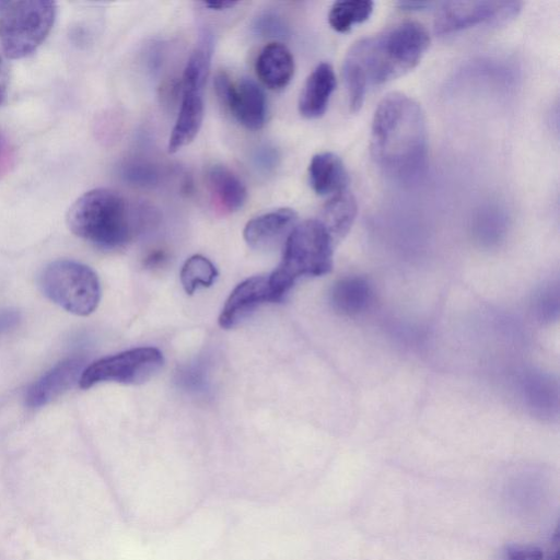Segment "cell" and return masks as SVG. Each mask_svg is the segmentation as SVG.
<instances>
[{
	"mask_svg": "<svg viewBox=\"0 0 560 560\" xmlns=\"http://www.w3.org/2000/svg\"><path fill=\"white\" fill-rule=\"evenodd\" d=\"M518 1H450L443 2L435 14L434 32L452 34L480 26L509 23L520 13Z\"/></svg>",
	"mask_w": 560,
	"mask_h": 560,
	"instance_id": "obj_8",
	"label": "cell"
},
{
	"mask_svg": "<svg viewBox=\"0 0 560 560\" xmlns=\"http://www.w3.org/2000/svg\"><path fill=\"white\" fill-rule=\"evenodd\" d=\"M206 80L183 74L180 108L168 139V152L189 144L197 136L203 119Z\"/></svg>",
	"mask_w": 560,
	"mask_h": 560,
	"instance_id": "obj_10",
	"label": "cell"
},
{
	"mask_svg": "<svg viewBox=\"0 0 560 560\" xmlns=\"http://www.w3.org/2000/svg\"><path fill=\"white\" fill-rule=\"evenodd\" d=\"M503 560H544V555L536 546L512 544L505 547Z\"/></svg>",
	"mask_w": 560,
	"mask_h": 560,
	"instance_id": "obj_23",
	"label": "cell"
},
{
	"mask_svg": "<svg viewBox=\"0 0 560 560\" xmlns=\"http://www.w3.org/2000/svg\"><path fill=\"white\" fill-rule=\"evenodd\" d=\"M207 182L213 199L224 211H236L245 203L246 188L238 176L226 166H211L207 173Z\"/></svg>",
	"mask_w": 560,
	"mask_h": 560,
	"instance_id": "obj_17",
	"label": "cell"
},
{
	"mask_svg": "<svg viewBox=\"0 0 560 560\" xmlns=\"http://www.w3.org/2000/svg\"><path fill=\"white\" fill-rule=\"evenodd\" d=\"M276 159V152L269 148H264L256 158L257 163L261 165V167H272Z\"/></svg>",
	"mask_w": 560,
	"mask_h": 560,
	"instance_id": "obj_27",
	"label": "cell"
},
{
	"mask_svg": "<svg viewBox=\"0 0 560 560\" xmlns=\"http://www.w3.org/2000/svg\"><path fill=\"white\" fill-rule=\"evenodd\" d=\"M214 89L221 104L244 127L260 129L267 116V101L264 91L252 79L244 78L234 83L225 72L214 79Z\"/></svg>",
	"mask_w": 560,
	"mask_h": 560,
	"instance_id": "obj_9",
	"label": "cell"
},
{
	"mask_svg": "<svg viewBox=\"0 0 560 560\" xmlns=\"http://www.w3.org/2000/svg\"><path fill=\"white\" fill-rule=\"evenodd\" d=\"M372 291L369 282L359 276H349L338 280L330 292V301L336 311L354 315L364 311L371 302Z\"/></svg>",
	"mask_w": 560,
	"mask_h": 560,
	"instance_id": "obj_19",
	"label": "cell"
},
{
	"mask_svg": "<svg viewBox=\"0 0 560 560\" xmlns=\"http://www.w3.org/2000/svg\"><path fill=\"white\" fill-rule=\"evenodd\" d=\"M267 302H277L269 276L247 278L238 283L229 295L219 316V325L224 329L233 328L257 306Z\"/></svg>",
	"mask_w": 560,
	"mask_h": 560,
	"instance_id": "obj_11",
	"label": "cell"
},
{
	"mask_svg": "<svg viewBox=\"0 0 560 560\" xmlns=\"http://www.w3.org/2000/svg\"><path fill=\"white\" fill-rule=\"evenodd\" d=\"M255 69L259 80L269 89L278 90L288 85L294 73L291 51L281 43H270L259 52Z\"/></svg>",
	"mask_w": 560,
	"mask_h": 560,
	"instance_id": "obj_15",
	"label": "cell"
},
{
	"mask_svg": "<svg viewBox=\"0 0 560 560\" xmlns=\"http://www.w3.org/2000/svg\"><path fill=\"white\" fill-rule=\"evenodd\" d=\"M205 371L198 365L187 368L179 373V382L189 389H200L205 384Z\"/></svg>",
	"mask_w": 560,
	"mask_h": 560,
	"instance_id": "obj_25",
	"label": "cell"
},
{
	"mask_svg": "<svg viewBox=\"0 0 560 560\" xmlns=\"http://www.w3.org/2000/svg\"><path fill=\"white\" fill-rule=\"evenodd\" d=\"M164 363L162 352L153 347H139L102 358L80 376L79 384L89 388L97 383L142 384L156 374Z\"/></svg>",
	"mask_w": 560,
	"mask_h": 560,
	"instance_id": "obj_7",
	"label": "cell"
},
{
	"mask_svg": "<svg viewBox=\"0 0 560 560\" xmlns=\"http://www.w3.org/2000/svg\"><path fill=\"white\" fill-rule=\"evenodd\" d=\"M40 287L49 300L79 316L93 313L101 299L96 273L90 267L72 260L49 264L40 276Z\"/></svg>",
	"mask_w": 560,
	"mask_h": 560,
	"instance_id": "obj_6",
	"label": "cell"
},
{
	"mask_svg": "<svg viewBox=\"0 0 560 560\" xmlns=\"http://www.w3.org/2000/svg\"><path fill=\"white\" fill-rule=\"evenodd\" d=\"M374 3L370 0H342L335 2L328 13L331 28L346 33L354 24L366 21L373 12Z\"/></svg>",
	"mask_w": 560,
	"mask_h": 560,
	"instance_id": "obj_20",
	"label": "cell"
},
{
	"mask_svg": "<svg viewBox=\"0 0 560 560\" xmlns=\"http://www.w3.org/2000/svg\"><path fill=\"white\" fill-rule=\"evenodd\" d=\"M217 277V268L202 255L189 257L180 270V282L188 294H192L200 287H210L213 284Z\"/></svg>",
	"mask_w": 560,
	"mask_h": 560,
	"instance_id": "obj_21",
	"label": "cell"
},
{
	"mask_svg": "<svg viewBox=\"0 0 560 560\" xmlns=\"http://www.w3.org/2000/svg\"><path fill=\"white\" fill-rule=\"evenodd\" d=\"M398 5L404 10H424L433 5V3L428 1H400Z\"/></svg>",
	"mask_w": 560,
	"mask_h": 560,
	"instance_id": "obj_29",
	"label": "cell"
},
{
	"mask_svg": "<svg viewBox=\"0 0 560 560\" xmlns=\"http://www.w3.org/2000/svg\"><path fill=\"white\" fill-rule=\"evenodd\" d=\"M1 149H2V140L0 139V153H1Z\"/></svg>",
	"mask_w": 560,
	"mask_h": 560,
	"instance_id": "obj_32",
	"label": "cell"
},
{
	"mask_svg": "<svg viewBox=\"0 0 560 560\" xmlns=\"http://www.w3.org/2000/svg\"><path fill=\"white\" fill-rule=\"evenodd\" d=\"M236 4L234 1H210L205 2V5L211 10H225L233 8Z\"/></svg>",
	"mask_w": 560,
	"mask_h": 560,
	"instance_id": "obj_30",
	"label": "cell"
},
{
	"mask_svg": "<svg viewBox=\"0 0 560 560\" xmlns=\"http://www.w3.org/2000/svg\"><path fill=\"white\" fill-rule=\"evenodd\" d=\"M54 1L5 2L0 13V44L5 57L21 59L34 52L56 20Z\"/></svg>",
	"mask_w": 560,
	"mask_h": 560,
	"instance_id": "obj_5",
	"label": "cell"
},
{
	"mask_svg": "<svg viewBox=\"0 0 560 560\" xmlns=\"http://www.w3.org/2000/svg\"><path fill=\"white\" fill-rule=\"evenodd\" d=\"M308 177L313 190L320 196L346 190L349 180L342 160L332 152H320L312 158Z\"/></svg>",
	"mask_w": 560,
	"mask_h": 560,
	"instance_id": "obj_16",
	"label": "cell"
},
{
	"mask_svg": "<svg viewBox=\"0 0 560 560\" xmlns=\"http://www.w3.org/2000/svg\"><path fill=\"white\" fill-rule=\"evenodd\" d=\"M255 28L265 36H280L285 34L283 21L275 13H264L257 18Z\"/></svg>",
	"mask_w": 560,
	"mask_h": 560,
	"instance_id": "obj_22",
	"label": "cell"
},
{
	"mask_svg": "<svg viewBox=\"0 0 560 560\" xmlns=\"http://www.w3.org/2000/svg\"><path fill=\"white\" fill-rule=\"evenodd\" d=\"M8 85H9V75L7 66L3 62L2 58L0 57V105L3 103L7 92H8Z\"/></svg>",
	"mask_w": 560,
	"mask_h": 560,
	"instance_id": "obj_28",
	"label": "cell"
},
{
	"mask_svg": "<svg viewBox=\"0 0 560 560\" xmlns=\"http://www.w3.org/2000/svg\"><path fill=\"white\" fill-rule=\"evenodd\" d=\"M66 221L80 238L106 249L126 245L132 236L128 206L120 194L94 188L81 195L69 208Z\"/></svg>",
	"mask_w": 560,
	"mask_h": 560,
	"instance_id": "obj_3",
	"label": "cell"
},
{
	"mask_svg": "<svg viewBox=\"0 0 560 560\" xmlns=\"http://www.w3.org/2000/svg\"><path fill=\"white\" fill-rule=\"evenodd\" d=\"M334 240L318 220H307L292 230L284 243L282 259L269 275L277 302L301 277H318L332 268Z\"/></svg>",
	"mask_w": 560,
	"mask_h": 560,
	"instance_id": "obj_4",
	"label": "cell"
},
{
	"mask_svg": "<svg viewBox=\"0 0 560 560\" xmlns=\"http://www.w3.org/2000/svg\"><path fill=\"white\" fill-rule=\"evenodd\" d=\"M548 560H558V552L556 551Z\"/></svg>",
	"mask_w": 560,
	"mask_h": 560,
	"instance_id": "obj_31",
	"label": "cell"
},
{
	"mask_svg": "<svg viewBox=\"0 0 560 560\" xmlns=\"http://www.w3.org/2000/svg\"><path fill=\"white\" fill-rule=\"evenodd\" d=\"M128 180L139 185H152L156 180V173L154 168L145 164L129 165L125 172Z\"/></svg>",
	"mask_w": 560,
	"mask_h": 560,
	"instance_id": "obj_24",
	"label": "cell"
},
{
	"mask_svg": "<svg viewBox=\"0 0 560 560\" xmlns=\"http://www.w3.org/2000/svg\"><path fill=\"white\" fill-rule=\"evenodd\" d=\"M20 320V313L12 310L0 311V334L13 328Z\"/></svg>",
	"mask_w": 560,
	"mask_h": 560,
	"instance_id": "obj_26",
	"label": "cell"
},
{
	"mask_svg": "<svg viewBox=\"0 0 560 560\" xmlns=\"http://www.w3.org/2000/svg\"><path fill=\"white\" fill-rule=\"evenodd\" d=\"M358 206L354 196L347 189L335 194L324 205L317 219L331 238L339 240L351 229L357 217Z\"/></svg>",
	"mask_w": 560,
	"mask_h": 560,
	"instance_id": "obj_18",
	"label": "cell"
},
{
	"mask_svg": "<svg viewBox=\"0 0 560 560\" xmlns=\"http://www.w3.org/2000/svg\"><path fill=\"white\" fill-rule=\"evenodd\" d=\"M298 215L290 208H279L249 220L243 232L245 242L253 248L267 249L289 236L296 226Z\"/></svg>",
	"mask_w": 560,
	"mask_h": 560,
	"instance_id": "obj_12",
	"label": "cell"
},
{
	"mask_svg": "<svg viewBox=\"0 0 560 560\" xmlns=\"http://www.w3.org/2000/svg\"><path fill=\"white\" fill-rule=\"evenodd\" d=\"M429 44L427 28L415 21L397 23L353 43L343 61L350 109L361 108L370 85L386 83L413 69Z\"/></svg>",
	"mask_w": 560,
	"mask_h": 560,
	"instance_id": "obj_1",
	"label": "cell"
},
{
	"mask_svg": "<svg viewBox=\"0 0 560 560\" xmlns=\"http://www.w3.org/2000/svg\"><path fill=\"white\" fill-rule=\"evenodd\" d=\"M370 149L386 175L398 180L419 176L428 153L427 122L419 103L399 92L384 96L373 115Z\"/></svg>",
	"mask_w": 560,
	"mask_h": 560,
	"instance_id": "obj_2",
	"label": "cell"
},
{
	"mask_svg": "<svg viewBox=\"0 0 560 560\" xmlns=\"http://www.w3.org/2000/svg\"><path fill=\"white\" fill-rule=\"evenodd\" d=\"M83 370L84 360L81 358H69L59 362L28 388L27 405L36 408L52 401L79 382Z\"/></svg>",
	"mask_w": 560,
	"mask_h": 560,
	"instance_id": "obj_13",
	"label": "cell"
},
{
	"mask_svg": "<svg viewBox=\"0 0 560 560\" xmlns=\"http://www.w3.org/2000/svg\"><path fill=\"white\" fill-rule=\"evenodd\" d=\"M336 88L332 67L322 62L307 77L299 100V110L305 118H318L327 109L330 96Z\"/></svg>",
	"mask_w": 560,
	"mask_h": 560,
	"instance_id": "obj_14",
	"label": "cell"
}]
</instances>
